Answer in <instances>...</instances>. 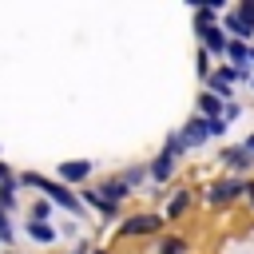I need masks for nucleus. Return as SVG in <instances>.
Here are the masks:
<instances>
[{"instance_id": "obj_1", "label": "nucleus", "mask_w": 254, "mask_h": 254, "mask_svg": "<svg viewBox=\"0 0 254 254\" xmlns=\"http://www.w3.org/2000/svg\"><path fill=\"white\" fill-rule=\"evenodd\" d=\"M218 135H226V119H202V115H194V119L179 131V139H183L187 151H190V147H202L206 139H218Z\"/></svg>"}, {"instance_id": "obj_2", "label": "nucleus", "mask_w": 254, "mask_h": 254, "mask_svg": "<svg viewBox=\"0 0 254 254\" xmlns=\"http://www.w3.org/2000/svg\"><path fill=\"white\" fill-rule=\"evenodd\" d=\"M183 151H187V147H183V139H179V135H171V139H167V147H163V151H159V159H155V163H151V179H155V183H167V179H171V171H175V163H179V155H183Z\"/></svg>"}, {"instance_id": "obj_3", "label": "nucleus", "mask_w": 254, "mask_h": 254, "mask_svg": "<svg viewBox=\"0 0 254 254\" xmlns=\"http://www.w3.org/2000/svg\"><path fill=\"white\" fill-rule=\"evenodd\" d=\"M226 32H234V40L254 36V0H242L234 12H226Z\"/></svg>"}, {"instance_id": "obj_4", "label": "nucleus", "mask_w": 254, "mask_h": 254, "mask_svg": "<svg viewBox=\"0 0 254 254\" xmlns=\"http://www.w3.org/2000/svg\"><path fill=\"white\" fill-rule=\"evenodd\" d=\"M24 183H32V187H40V190H44V194H48L52 202H60L64 210H79V198H75V194H71V190H67L64 183H48V179H40V175H28Z\"/></svg>"}, {"instance_id": "obj_5", "label": "nucleus", "mask_w": 254, "mask_h": 254, "mask_svg": "<svg viewBox=\"0 0 254 254\" xmlns=\"http://www.w3.org/2000/svg\"><path fill=\"white\" fill-rule=\"evenodd\" d=\"M238 194H246V187H242L238 179H222V183H214V187L206 190V202H210V206H226V202H234Z\"/></svg>"}, {"instance_id": "obj_6", "label": "nucleus", "mask_w": 254, "mask_h": 254, "mask_svg": "<svg viewBox=\"0 0 254 254\" xmlns=\"http://www.w3.org/2000/svg\"><path fill=\"white\" fill-rule=\"evenodd\" d=\"M234 79H246V71H238V67H218V71H210L206 87H210L218 99H230V83H234Z\"/></svg>"}, {"instance_id": "obj_7", "label": "nucleus", "mask_w": 254, "mask_h": 254, "mask_svg": "<svg viewBox=\"0 0 254 254\" xmlns=\"http://www.w3.org/2000/svg\"><path fill=\"white\" fill-rule=\"evenodd\" d=\"M159 226H163L159 214H135V218H127V222L119 226V234H155Z\"/></svg>"}, {"instance_id": "obj_8", "label": "nucleus", "mask_w": 254, "mask_h": 254, "mask_svg": "<svg viewBox=\"0 0 254 254\" xmlns=\"http://www.w3.org/2000/svg\"><path fill=\"white\" fill-rule=\"evenodd\" d=\"M202 36V48H206V56H222L226 48H230V40H226V28H206V32H198Z\"/></svg>"}, {"instance_id": "obj_9", "label": "nucleus", "mask_w": 254, "mask_h": 254, "mask_svg": "<svg viewBox=\"0 0 254 254\" xmlns=\"http://www.w3.org/2000/svg\"><path fill=\"white\" fill-rule=\"evenodd\" d=\"M222 163L230 167V171H246L254 159H250V151H246V143H238V147H226L222 151Z\"/></svg>"}, {"instance_id": "obj_10", "label": "nucleus", "mask_w": 254, "mask_h": 254, "mask_svg": "<svg viewBox=\"0 0 254 254\" xmlns=\"http://www.w3.org/2000/svg\"><path fill=\"white\" fill-rule=\"evenodd\" d=\"M226 56H230V67H238V71H246V67L254 64V56H250V48H246L242 40H230V48H226Z\"/></svg>"}, {"instance_id": "obj_11", "label": "nucleus", "mask_w": 254, "mask_h": 254, "mask_svg": "<svg viewBox=\"0 0 254 254\" xmlns=\"http://www.w3.org/2000/svg\"><path fill=\"white\" fill-rule=\"evenodd\" d=\"M87 175H91V163H87V159L60 163V179H64V183H79V179H87Z\"/></svg>"}, {"instance_id": "obj_12", "label": "nucleus", "mask_w": 254, "mask_h": 254, "mask_svg": "<svg viewBox=\"0 0 254 254\" xmlns=\"http://www.w3.org/2000/svg\"><path fill=\"white\" fill-rule=\"evenodd\" d=\"M222 111H226V107H222V99H218L214 91L198 95V115H202V119H222Z\"/></svg>"}, {"instance_id": "obj_13", "label": "nucleus", "mask_w": 254, "mask_h": 254, "mask_svg": "<svg viewBox=\"0 0 254 254\" xmlns=\"http://www.w3.org/2000/svg\"><path fill=\"white\" fill-rule=\"evenodd\" d=\"M127 190H131V187H127L123 179H115V183H103V187H99V194H103V198H107L111 206H115V202H119V198H123Z\"/></svg>"}, {"instance_id": "obj_14", "label": "nucleus", "mask_w": 254, "mask_h": 254, "mask_svg": "<svg viewBox=\"0 0 254 254\" xmlns=\"http://www.w3.org/2000/svg\"><path fill=\"white\" fill-rule=\"evenodd\" d=\"M28 234H32L36 242H56V230L44 226V222H28Z\"/></svg>"}, {"instance_id": "obj_15", "label": "nucleus", "mask_w": 254, "mask_h": 254, "mask_svg": "<svg viewBox=\"0 0 254 254\" xmlns=\"http://www.w3.org/2000/svg\"><path fill=\"white\" fill-rule=\"evenodd\" d=\"M87 202H91L95 210H103V214H115V206H111V202H107V198H103L99 190H87Z\"/></svg>"}, {"instance_id": "obj_16", "label": "nucleus", "mask_w": 254, "mask_h": 254, "mask_svg": "<svg viewBox=\"0 0 254 254\" xmlns=\"http://www.w3.org/2000/svg\"><path fill=\"white\" fill-rule=\"evenodd\" d=\"M187 202H190V194H175V198L167 202V214H171V218H175V214H183V210H187Z\"/></svg>"}, {"instance_id": "obj_17", "label": "nucleus", "mask_w": 254, "mask_h": 254, "mask_svg": "<svg viewBox=\"0 0 254 254\" xmlns=\"http://www.w3.org/2000/svg\"><path fill=\"white\" fill-rule=\"evenodd\" d=\"M159 254H187V242H183V238H167V242L159 246Z\"/></svg>"}, {"instance_id": "obj_18", "label": "nucleus", "mask_w": 254, "mask_h": 254, "mask_svg": "<svg viewBox=\"0 0 254 254\" xmlns=\"http://www.w3.org/2000/svg\"><path fill=\"white\" fill-rule=\"evenodd\" d=\"M12 202H16V183H4V187H0V210L12 206Z\"/></svg>"}, {"instance_id": "obj_19", "label": "nucleus", "mask_w": 254, "mask_h": 254, "mask_svg": "<svg viewBox=\"0 0 254 254\" xmlns=\"http://www.w3.org/2000/svg\"><path fill=\"white\" fill-rule=\"evenodd\" d=\"M238 115H242V107H238V103H226V111H222V119H226V123H234Z\"/></svg>"}, {"instance_id": "obj_20", "label": "nucleus", "mask_w": 254, "mask_h": 254, "mask_svg": "<svg viewBox=\"0 0 254 254\" xmlns=\"http://www.w3.org/2000/svg\"><path fill=\"white\" fill-rule=\"evenodd\" d=\"M139 179H143V171H139V167H131V171H127V175H123V183H127V187H135V183H139Z\"/></svg>"}, {"instance_id": "obj_21", "label": "nucleus", "mask_w": 254, "mask_h": 254, "mask_svg": "<svg viewBox=\"0 0 254 254\" xmlns=\"http://www.w3.org/2000/svg\"><path fill=\"white\" fill-rule=\"evenodd\" d=\"M0 238H4V242L12 238V226H8V214H4V210H0Z\"/></svg>"}, {"instance_id": "obj_22", "label": "nucleus", "mask_w": 254, "mask_h": 254, "mask_svg": "<svg viewBox=\"0 0 254 254\" xmlns=\"http://www.w3.org/2000/svg\"><path fill=\"white\" fill-rule=\"evenodd\" d=\"M246 151H250V159H254V135H250V139H246Z\"/></svg>"}, {"instance_id": "obj_23", "label": "nucleus", "mask_w": 254, "mask_h": 254, "mask_svg": "<svg viewBox=\"0 0 254 254\" xmlns=\"http://www.w3.org/2000/svg\"><path fill=\"white\" fill-rule=\"evenodd\" d=\"M246 198H250V206H254V183H250V187H246Z\"/></svg>"}, {"instance_id": "obj_24", "label": "nucleus", "mask_w": 254, "mask_h": 254, "mask_svg": "<svg viewBox=\"0 0 254 254\" xmlns=\"http://www.w3.org/2000/svg\"><path fill=\"white\" fill-rule=\"evenodd\" d=\"M4 175H8V167H4V163H0V179H4Z\"/></svg>"}]
</instances>
